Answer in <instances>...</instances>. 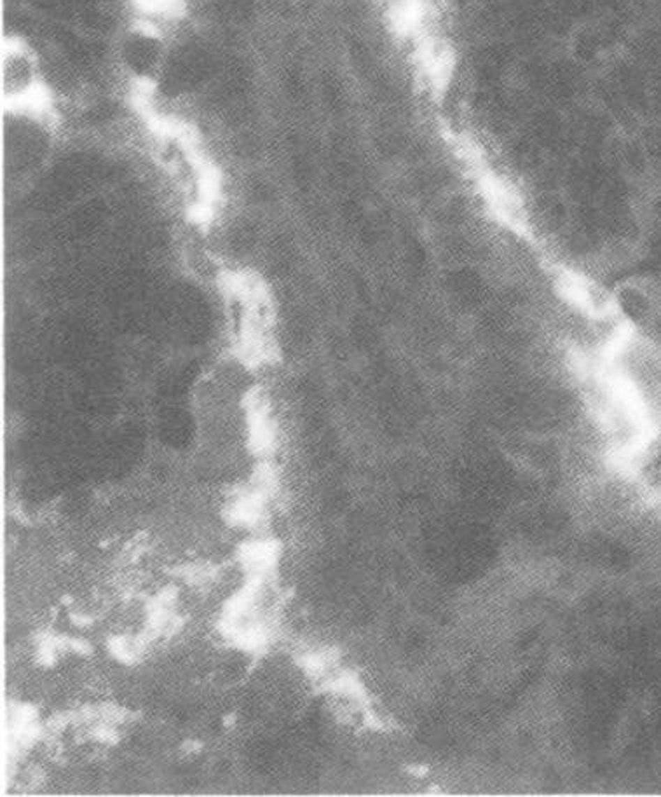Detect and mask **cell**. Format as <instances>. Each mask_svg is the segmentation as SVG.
Returning a JSON list of instances; mask_svg holds the SVG:
<instances>
[{
	"label": "cell",
	"mask_w": 661,
	"mask_h": 797,
	"mask_svg": "<svg viewBox=\"0 0 661 797\" xmlns=\"http://www.w3.org/2000/svg\"><path fill=\"white\" fill-rule=\"evenodd\" d=\"M47 95V70L33 44L8 37L2 47V96L9 110L33 112Z\"/></svg>",
	"instance_id": "6da1fadb"
}]
</instances>
